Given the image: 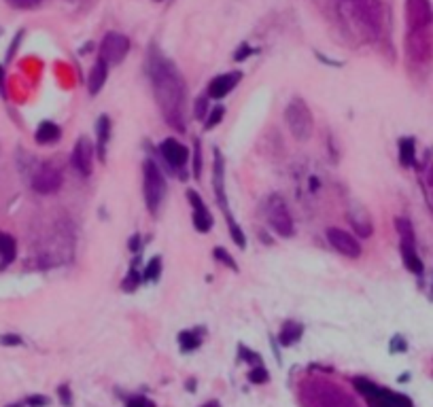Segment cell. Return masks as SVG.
Returning a JSON list of instances; mask_svg holds the SVG:
<instances>
[{"mask_svg":"<svg viewBox=\"0 0 433 407\" xmlns=\"http://www.w3.org/2000/svg\"><path fill=\"white\" fill-rule=\"evenodd\" d=\"M153 94L164 119L179 132L185 130V81L177 66L164 57H153L149 64Z\"/></svg>","mask_w":433,"mask_h":407,"instance_id":"obj_1","label":"cell"},{"mask_svg":"<svg viewBox=\"0 0 433 407\" xmlns=\"http://www.w3.org/2000/svg\"><path fill=\"white\" fill-rule=\"evenodd\" d=\"M142 187H144V204L151 215L160 212V206L166 195V179L153 159H144L142 163Z\"/></svg>","mask_w":433,"mask_h":407,"instance_id":"obj_2","label":"cell"},{"mask_svg":"<svg viewBox=\"0 0 433 407\" xmlns=\"http://www.w3.org/2000/svg\"><path fill=\"white\" fill-rule=\"evenodd\" d=\"M285 121L296 140H300V142L310 140L312 130H314V119H312V110L308 108V104L302 98H294L287 104Z\"/></svg>","mask_w":433,"mask_h":407,"instance_id":"obj_3","label":"cell"},{"mask_svg":"<svg viewBox=\"0 0 433 407\" xmlns=\"http://www.w3.org/2000/svg\"><path fill=\"white\" fill-rule=\"evenodd\" d=\"M268 223L280 238H291L296 231L294 217H291V212H289L285 199L278 193H272L268 197Z\"/></svg>","mask_w":433,"mask_h":407,"instance_id":"obj_4","label":"cell"},{"mask_svg":"<svg viewBox=\"0 0 433 407\" xmlns=\"http://www.w3.org/2000/svg\"><path fill=\"white\" fill-rule=\"evenodd\" d=\"M130 51V39L122 32H108L100 43V60L110 64H122Z\"/></svg>","mask_w":433,"mask_h":407,"instance_id":"obj_5","label":"cell"},{"mask_svg":"<svg viewBox=\"0 0 433 407\" xmlns=\"http://www.w3.org/2000/svg\"><path fill=\"white\" fill-rule=\"evenodd\" d=\"M94 155H96V149H94V144L90 138H85L81 136L75 144V149H73V155H70V163L73 168L83 174V177H90L92 174V168H94Z\"/></svg>","mask_w":433,"mask_h":407,"instance_id":"obj_6","label":"cell"},{"mask_svg":"<svg viewBox=\"0 0 433 407\" xmlns=\"http://www.w3.org/2000/svg\"><path fill=\"white\" fill-rule=\"evenodd\" d=\"M327 240L344 257H351V259L361 257V244L357 242V238L353 234H349V231H344L340 227H329L327 229Z\"/></svg>","mask_w":433,"mask_h":407,"instance_id":"obj_7","label":"cell"},{"mask_svg":"<svg viewBox=\"0 0 433 407\" xmlns=\"http://www.w3.org/2000/svg\"><path fill=\"white\" fill-rule=\"evenodd\" d=\"M213 187H215V197H217L219 208H221L223 215H225V221H227V219H234L232 215H229V206H227V193H225V161H223V155H221L219 149H215Z\"/></svg>","mask_w":433,"mask_h":407,"instance_id":"obj_8","label":"cell"},{"mask_svg":"<svg viewBox=\"0 0 433 407\" xmlns=\"http://www.w3.org/2000/svg\"><path fill=\"white\" fill-rule=\"evenodd\" d=\"M60 187H62V172L53 166L41 168L32 179V189L43 195H51L55 191H60Z\"/></svg>","mask_w":433,"mask_h":407,"instance_id":"obj_9","label":"cell"},{"mask_svg":"<svg viewBox=\"0 0 433 407\" xmlns=\"http://www.w3.org/2000/svg\"><path fill=\"white\" fill-rule=\"evenodd\" d=\"M160 155L166 159V163L175 170H181L187 159H189V151L185 144H181L177 138H166L160 142Z\"/></svg>","mask_w":433,"mask_h":407,"instance_id":"obj_10","label":"cell"},{"mask_svg":"<svg viewBox=\"0 0 433 407\" xmlns=\"http://www.w3.org/2000/svg\"><path fill=\"white\" fill-rule=\"evenodd\" d=\"M406 15H408L410 32L423 30L425 26L431 23V17H433L429 0H406Z\"/></svg>","mask_w":433,"mask_h":407,"instance_id":"obj_11","label":"cell"},{"mask_svg":"<svg viewBox=\"0 0 433 407\" xmlns=\"http://www.w3.org/2000/svg\"><path fill=\"white\" fill-rule=\"evenodd\" d=\"M310 405L312 407H357L340 388H334V386H325L321 390H316L312 395Z\"/></svg>","mask_w":433,"mask_h":407,"instance_id":"obj_12","label":"cell"},{"mask_svg":"<svg viewBox=\"0 0 433 407\" xmlns=\"http://www.w3.org/2000/svg\"><path fill=\"white\" fill-rule=\"evenodd\" d=\"M240 79H242V72H238V70H234V72H223V75L215 77L209 83V98L223 100L229 92H234V87L240 83Z\"/></svg>","mask_w":433,"mask_h":407,"instance_id":"obj_13","label":"cell"},{"mask_svg":"<svg viewBox=\"0 0 433 407\" xmlns=\"http://www.w3.org/2000/svg\"><path fill=\"white\" fill-rule=\"evenodd\" d=\"M106 77H108V64L98 57V62L94 64V68L90 72V79H88V87H90L92 96H98L102 92V87L106 83Z\"/></svg>","mask_w":433,"mask_h":407,"instance_id":"obj_14","label":"cell"},{"mask_svg":"<svg viewBox=\"0 0 433 407\" xmlns=\"http://www.w3.org/2000/svg\"><path fill=\"white\" fill-rule=\"evenodd\" d=\"M96 136H98V157L100 161H106V144L110 140V119L108 115H100L98 121H96Z\"/></svg>","mask_w":433,"mask_h":407,"instance_id":"obj_15","label":"cell"},{"mask_svg":"<svg viewBox=\"0 0 433 407\" xmlns=\"http://www.w3.org/2000/svg\"><path fill=\"white\" fill-rule=\"evenodd\" d=\"M401 259H403V264H406V268L416 274V276H423L425 272V266H423V261L421 257L416 255L414 250V244H408V242H401Z\"/></svg>","mask_w":433,"mask_h":407,"instance_id":"obj_16","label":"cell"},{"mask_svg":"<svg viewBox=\"0 0 433 407\" xmlns=\"http://www.w3.org/2000/svg\"><path fill=\"white\" fill-rule=\"evenodd\" d=\"M60 136H62V130H60V126L53 123V121H43L37 128V134H35L39 144H53V142L60 140Z\"/></svg>","mask_w":433,"mask_h":407,"instance_id":"obj_17","label":"cell"},{"mask_svg":"<svg viewBox=\"0 0 433 407\" xmlns=\"http://www.w3.org/2000/svg\"><path fill=\"white\" fill-rule=\"evenodd\" d=\"M15 252H17L15 240L9 234H0V268L9 266L15 259Z\"/></svg>","mask_w":433,"mask_h":407,"instance_id":"obj_18","label":"cell"},{"mask_svg":"<svg viewBox=\"0 0 433 407\" xmlns=\"http://www.w3.org/2000/svg\"><path fill=\"white\" fill-rule=\"evenodd\" d=\"M193 227L200 231V234H209V231L213 229V215L206 206H202V208H193Z\"/></svg>","mask_w":433,"mask_h":407,"instance_id":"obj_19","label":"cell"},{"mask_svg":"<svg viewBox=\"0 0 433 407\" xmlns=\"http://www.w3.org/2000/svg\"><path fill=\"white\" fill-rule=\"evenodd\" d=\"M302 333H304V327H302L300 323L289 321V323H285V327L280 329L278 339H280L282 346H291V344H296V341L302 337Z\"/></svg>","mask_w":433,"mask_h":407,"instance_id":"obj_20","label":"cell"},{"mask_svg":"<svg viewBox=\"0 0 433 407\" xmlns=\"http://www.w3.org/2000/svg\"><path fill=\"white\" fill-rule=\"evenodd\" d=\"M414 140L412 138H401L399 140V161L401 166H414Z\"/></svg>","mask_w":433,"mask_h":407,"instance_id":"obj_21","label":"cell"},{"mask_svg":"<svg viewBox=\"0 0 433 407\" xmlns=\"http://www.w3.org/2000/svg\"><path fill=\"white\" fill-rule=\"evenodd\" d=\"M179 344H181V350H183V353H191V350H195V348L202 344V339H200V335L193 333V331H183V333L179 335Z\"/></svg>","mask_w":433,"mask_h":407,"instance_id":"obj_22","label":"cell"},{"mask_svg":"<svg viewBox=\"0 0 433 407\" xmlns=\"http://www.w3.org/2000/svg\"><path fill=\"white\" fill-rule=\"evenodd\" d=\"M395 227H397L399 236H401V242L414 244V229H412L408 219H395Z\"/></svg>","mask_w":433,"mask_h":407,"instance_id":"obj_23","label":"cell"},{"mask_svg":"<svg viewBox=\"0 0 433 407\" xmlns=\"http://www.w3.org/2000/svg\"><path fill=\"white\" fill-rule=\"evenodd\" d=\"M162 274V259L160 257H153L147 266H144V274H142V280H147V282H153L157 280Z\"/></svg>","mask_w":433,"mask_h":407,"instance_id":"obj_24","label":"cell"},{"mask_svg":"<svg viewBox=\"0 0 433 407\" xmlns=\"http://www.w3.org/2000/svg\"><path fill=\"white\" fill-rule=\"evenodd\" d=\"M213 255H215V259L217 261H221V264L225 266V268H229V270H234V272H238V264L234 261V257L229 255L223 246H217L215 250H213Z\"/></svg>","mask_w":433,"mask_h":407,"instance_id":"obj_25","label":"cell"},{"mask_svg":"<svg viewBox=\"0 0 433 407\" xmlns=\"http://www.w3.org/2000/svg\"><path fill=\"white\" fill-rule=\"evenodd\" d=\"M227 227H229V234H232V240H234L240 248H247V238H244V231L240 229V225H238L234 219H227Z\"/></svg>","mask_w":433,"mask_h":407,"instance_id":"obj_26","label":"cell"},{"mask_svg":"<svg viewBox=\"0 0 433 407\" xmlns=\"http://www.w3.org/2000/svg\"><path fill=\"white\" fill-rule=\"evenodd\" d=\"M223 115H225V108H223L221 104H217V106L209 112V117H206V121H204V128H206V130H215V128L223 121Z\"/></svg>","mask_w":433,"mask_h":407,"instance_id":"obj_27","label":"cell"},{"mask_svg":"<svg viewBox=\"0 0 433 407\" xmlns=\"http://www.w3.org/2000/svg\"><path fill=\"white\" fill-rule=\"evenodd\" d=\"M140 278H142V276H140V274L132 268V270H130V274L126 276V280L122 282V288L126 290V293H130V290H136V288H138V284H140Z\"/></svg>","mask_w":433,"mask_h":407,"instance_id":"obj_28","label":"cell"},{"mask_svg":"<svg viewBox=\"0 0 433 407\" xmlns=\"http://www.w3.org/2000/svg\"><path fill=\"white\" fill-rule=\"evenodd\" d=\"M268 371L262 367V365H257V367H253L251 369V373H249V380L253 382V384H266L268 382Z\"/></svg>","mask_w":433,"mask_h":407,"instance_id":"obj_29","label":"cell"},{"mask_svg":"<svg viewBox=\"0 0 433 407\" xmlns=\"http://www.w3.org/2000/svg\"><path fill=\"white\" fill-rule=\"evenodd\" d=\"M206 112H209V98H198L195 104H193V117L200 121L206 119Z\"/></svg>","mask_w":433,"mask_h":407,"instance_id":"obj_30","label":"cell"},{"mask_svg":"<svg viewBox=\"0 0 433 407\" xmlns=\"http://www.w3.org/2000/svg\"><path fill=\"white\" fill-rule=\"evenodd\" d=\"M202 174V147H200V140L193 142V177L200 179Z\"/></svg>","mask_w":433,"mask_h":407,"instance_id":"obj_31","label":"cell"},{"mask_svg":"<svg viewBox=\"0 0 433 407\" xmlns=\"http://www.w3.org/2000/svg\"><path fill=\"white\" fill-rule=\"evenodd\" d=\"M43 0H9V5L15 9H37Z\"/></svg>","mask_w":433,"mask_h":407,"instance_id":"obj_32","label":"cell"},{"mask_svg":"<svg viewBox=\"0 0 433 407\" xmlns=\"http://www.w3.org/2000/svg\"><path fill=\"white\" fill-rule=\"evenodd\" d=\"M128 407H155V403L149 401L147 397H132L128 401Z\"/></svg>","mask_w":433,"mask_h":407,"instance_id":"obj_33","label":"cell"},{"mask_svg":"<svg viewBox=\"0 0 433 407\" xmlns=\"http://www.w3.org/2000/svg\"><path fill=\"white\" fill-rule=\"evenodd\" d=\"M251 53H253V49H251L249 45H240V49L234 53V62H244Z\"/></svg>","mask_w":433,"mask_h":407,"instance_id":"obj_34","label":"cell"},{"mask_svg":"<svg viewBox=\"0 0 433 407\" xmlns=\"http://www.w3.org/2000/svg\"><path fill=\"white\" fill-rule=\"evenodd\" d=\"M26 403L30 405V407H45V405L49 403V399H47V397H41V395H35V397L28 399Z\"/></svg>","mask_w":433,"mask_h":407,"instance_id":"obj_35","label":"cell"},{"mask_svg":"<svg viewBox=\"0 0 433 407\" xmlns=\"http://www.w3.org/2000/svg\"><path fill=\"white\" fill-rule=\"evenodd\" d=\"M0 344L3 346H21V337L19 335H3L0 337Z\"/></svg>","mask_w":433,"mask_h":407,"instance_id":"obj_36","label":"cell"},{"mask_svg":"<svg viewBox=\"0 0 433 407\" xmlns=\"http://www.w3.org/2000/svg\"><path fill=\"white\" fill-rule=\"evenodd\" d=\"M60 397H62V403L70 405V393H68V386H62V388H60Z\"/></svg>","mask_w":433,"mask_h":407,"instance_id":"obj_37","label":"cell"},{"mask_svg":"<svg viewBox=\"0 0 433 407\" xmlns=\"http://www.w3.org/2000/svg\"><path fill=\"white\" fill-rule=\"evenodd\" d=\"M130 250H134V252L140 250V240H138V236H132V240H130Z\"/></svg>","mask_w":433,"mask_h":407,"instance_id":"obj_38","label":"cell"},{"mask_svg":"<svg viewBox=\"0 0 433 407\" xmlns=\"http://www.w3.org/2000/svg\"><path fill=\"white\" fill-rule=\"evenodd\" d=\"M401 337H395V344H393V350H406V341H399Z\"/></svg>","mask_w":433,"mask_h":407,"instance_id":"obj_39","label":"cell"},{"mask_svg":"<svg viewBox=\"0 0 433 407\" xmlns=\"http://www.w3.org/2000/svg\"><path fill=\"white\" fill-rule=\"evenodd\" d=\"M202 407H221L217 401H211V403H206V405H202Z\"/></svg>","mask_w":433,"mask_h":407,"instance_id":"obj_40","label":"cell"},{"mask_svg":"<svg viewBox=\"0 0 433 407\" xmlns=\"http://www.w3.org/2000/svg\"><path fill=\"white\" fill-rule=\"evenodd\" d=\"M431 183H433V170H431Z\"/></svg>","mask_w":433,"mask_h":407,"instance_id":"obj_41","label":"cell"},{"mask_svg":"<svg viewBox=\"0 0 433 407\" xmlns=\"http://www.w3.org/2000/svg\"><path fill=\"white\" fill-rule=\"evenodd\" d=\"M9 407H21V405H9Z\"/></svg>","mask_w":433,"mask_h":407,"instance_id":"obj_42","label":"cell"},{"mask_svg":"<svg viewBox=\"0 0 433 407\" xmlns=\"http://www.w3.org/2000/svg\"><path fill=\"white\" fill-rule=\"evenodd\" d=\"M0 77H3V68H0Z\"/></svg>","mask_w":433,"mask_h":407,"instance_id":"obj_43","label":"cell"}]
</instances>
